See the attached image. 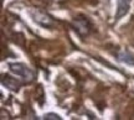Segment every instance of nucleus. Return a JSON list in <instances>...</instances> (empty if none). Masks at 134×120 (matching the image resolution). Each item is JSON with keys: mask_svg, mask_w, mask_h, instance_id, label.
<instances>
[{"mask_svg": "<svg viewBox=\"0 0 134 120\" xmlns=\"http://www.w3.org/2000/svg\"><path fill=\"white\" fill-rule=\"evenodd\" d=\"M117 56H118V59H119L120 62L127 63V64H133L134 66V57L130 53L125 52V51H120V52H118Z\"/></svg>", "mask_w": 134, "mask_h": 120, "instance_id": "obj_6", "label": "nucleus"}, {"mask_svg": "<svg viewBox=\"0 0 134 120\" xmlns=\"http://www.w3.org/2000/svg\"><path fill=\"white\" fill-rule=\"evenodd\" d=\"M130 1L132 0H117V13H115V19L118 20L122 16H124L130 6Z\"/></svg>", "mask_w": 134, "mask_h": 120, "instance_id": "obj_4", "label": "nucleus"}, {"mask_svg": "<svg viewBox=\"0 0 134 120\" xmlns=\"http://www.w3.org/2000/svg\"><path fill=\"white\" fill-rule=\"evenodd\" d=\"M43 119H46V120H61V118H60V115H57V114L48 113V114H45Z\"/></svg>", "mask_w": 134, "mask_h": 120, "instance_id": "obj_7", "label": "nucleus"}, {"mask_svg": "<svg viewBox=\"0 0 134 120\" xmlns=\"http://www.w3.org/2000/svg\"><path fill=\"white\" fill-rule=\"evenodd\" d=\"M30 14H31V16L34 17V20H35L38 25L43 26V27H52V26H55V21H53V19L48 14H46L45 11L34 9V10L30 11Z\"/></svg>", "mask_w": 134, "mask_h": 120, "instance_id": "obj_2", "label": "nucleus"}, {"mask_svg": "<svg viewBox=\"0 0 134 120\" xmlns=\"http://www.w3.org/2000/svg\"><path fill=\"white\" fill-rule=\"evenodd\" d=\"M1 83H3V86L4 87L9 88V89H11V91H18V89L20 88V86H21V82H20L19 79L10 77V76H8V74L3 77Z\"/></svg>", "mask_w": 134, "mask_h": 120, "instance_id": "obj_5", "label": "nucleus"}, {"mask_svg": "<svg viewBox=\"0 0 134 120\" xmlns=\"http://www.w3.org/2000/svg\"><path fill=\"white\" fill-rule=\"evenodd\" d=\"M73 27L81 36H86V35L90 34L91 31V22L87 20V17L85 16H78V17H75L73 19Z\"/></svg>", "mask_w": 134, "mask_h": 120, "instance_id": "obj_3", "label": "nucleus"}, {"mask_svg": "<svg viewBox=\"0 0 134 120\" xmlns=\"http://www.w3.org/2000/svg\"><path fill=\"white\" fill-rule=\"evenodd\" d=\"M9 68L14 74L21 77L26 83L32 82L34 78H35V73L27 66H25L24 63H9Z\"/></svg>", "mask_w": 134, "mask_h": 120, "instance_id": "obj_1", "label": "nucleus"}]
</instances>
